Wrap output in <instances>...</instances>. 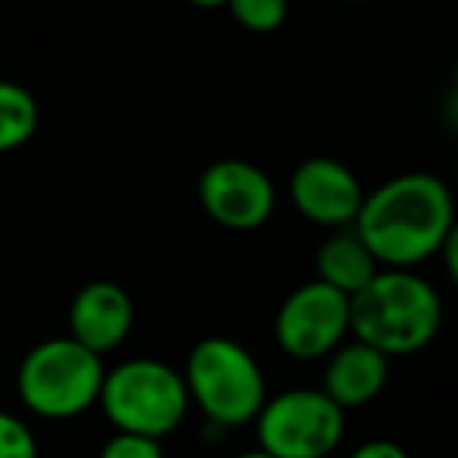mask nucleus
I'll return each mask as SVG.
<instances>
[{"instance_id": "1", "label": "nucleus", "mask_w": 458, "mask_h": 458, "mask_svg": "<svg viewBox=\"0 0 458 458\" xmlns=\"http://www.w3.org/2000/svg\"><path fill=\"white\" fill-rule=\"evenodd\" d=\"M352 229L380 267L414 270L455 236V198L433 173H399L364 191Z\"/></svg>"}, {"instance_id": "2", "label": "nucleus", "mask_w": 458, "mask_h": 458, "mask_svg": "<svg viewBox=\"0 0 458 458\" xmlns=\"http://www.w3.org/2000/svg\"><path fill=\"white\" fill-rule=\"evenodd\" d=\"M439 327V289L414 270L380 267L374 280L349 299V333L386 358L427 349L437 339Z\"/></svg>"}, {"instance_id": "3", "label": "nucleus", "mask_w": 458, "mask_h": 458, "mask_svg": "<svg viewBox=\"0 0 458 458\" xmlns=\"http://www.w3.org/2000/svg\"><path fill=\"white\" fill-rule=\"evenodd\" d=\"M182 383L189 405L216 427H245L267 402V380L258 358L229 336H208L191 345Z\"/></svg>"}, {"instance_id": "4", "label": "nucleus", "mask_w": 458, "mask_h": 458, "mask_svg": "<svg viewBox=\"0 0 458 458\" xmlns=\"http://www.w3.org/2000/svg\"><path fill=\"white\" fill-rule=\"evenodd\" d=\"M104 358L72 336H54L32 345L16 370L20 402L45 420H72L98 405Z\"/></svg>"}, {"instance_id": "5", "label": "nucleus", "mask_w": 458, "mask_h": 458, "mask_svg": "<svg viewBox=\"0 0 458 458\" xmlns=\"http://www.w3.org/2000/svg\"><path fill=\"white\" fill-rule=\"evenodd\" d=\"M98 405L116 433L164 439L189 414L182 374L157 358H129L104 370Z\"/></svg>"}, {"instance_id": "6", "label": "nucleus", "mask_w": 458, "mask_h": 458, "mask_svg": "<svg viewBox=\"0 0 458 458\" xmlns=\"http://www.w3.org/2000/svg\"><path fill=\"white\" fill-rule=\"evenodd\" d=\"M258 449L274 458H330L345 437V411L324 389H286L255 418Z\"/></svg>"}, {"instance_id": "7", "label": "nucleus", "mask_w": 458, "mask_h": 458, "mask_svg": "<svg viewBox=\"0 0 458 458\" xmlns=\"http://www.w3.org/2000/svg\"><path fill=\"white\" fill-rule=\"evenodd\" d=\"M349 336V295L320 280L301 283L283 299L274 339L295 361H318Z\"/></svg>"}, {"instance_id": "8", "label": "nucleus", "mask_w": 458, "mask_h": 458, "mask_svg": "<svg viewBox=\"0 0 458 458\" xmlns=\"http://www.w3.org/2000/svg\"><path fill=\"white\" fill-rule=\"evenodd\" d=\"M198 201L216 226L233 229V233H251L274 216L276 185L251 160L223 157L201 170Z\"/></svg>"}, {"instance_id": "9", "label": "nucleus", "mask_w": 458, "mask_h": 458, "mask_svg": "<svg viewBox=\"0 0 458 458\" xmlns=\"http://www.w3.org/2000/svg\"><path fill=\"white\" fill-rule=\"evenodd\" d=\"M289 201L308 223L333 233L355 223L364 201V185L343 160L308 157L289 179Z\"/></svg>"}, {"instance_id": "10", "label": "nucleus", "mask_w": 458, "mask_h": 458, "mask_svg": "<svg viewBox=\"0 0 458 458\" xmlns=\"http://www.w3.org/2000/svg\"><path fill=\"white\" fill-rule=\"evenodd\" d=\"M135 324L132 295L114 280H91L70 301V333L95 355H110L129 339Z\"/></svg>"}, {"instance_id": "11", "label": "nucleus", "mask_w": 458, "mask_h": 458, "mask_svg": "<svg viewBox=\"0 0 458 458\" xmlns=\"http://www.w3.org/2000/svg\"><path fill=\"white\" fill-rule=\"evenodd\" d=\"M389 383V358L383 352L370 349V345L343 343L327 355L324 368V393L336 402L343 411L349 408H361L374 402L377 395L386 389Z\"/></svg>"}, {"instance_id": "12", "label": "nucleus", "mask_w": 458, "mask_h": 458, "mask_svg": "<svg viewBox=\"0 0 458 458\" xmlns=\"http://www.w3.org/2000/svg\"><path fill=\"white\" fill-rule=\"evenodd\" d=\"M314 264H318V280L339 289L349 299L355 293H361L377 276V270H380V264L374 261L368 245L358 239V233L352 226L333 229L330 236L320 242Z\"/></svg>"}, {"instance_id": "13", "label": "nucleus", "mask_w": 458, "mask_h": 458, "mask_svg": "<svg viewBox=\"0 0 458 458\" xmlns=\"http://www.w3.org/2000/svg\"><path fill=\"white\" fill-rule=\"evenodd\" d=\"M41 110L38 101L20 82L0 79V154L29 145L38 132Z\"/></svg>"}, {"instance_id": "14", "label": "nucleus", "mask_w": 458, "mask_h": 458, "mask_svg": "<svg viewBox=\"0 0 458 458\" xmlns=\"http://www.w3.org/2000/svg\"><path fill=\"white\" fill-rule=\"evenodd\" d=\"M233 20L255 35H270L286 22L289 0H226Z\"/></svg>"}, {"instance_id": "15", "label": "nucleus", "mask_w": 458, "mask_h": 458, "mask_svg": "<svg viewBox=\"0 0 458 458\" xmlns=\"http://www.w3.org/2000/svg\"><path fill=\"white\" fill-rule=\"evenodd\" d=\"M0 458H38L32 427L10 411H0Z\"/></svg>"}, {"instance_id": "16", "label": "nucleus", "mask_w": 458, "mask_h": 458, "mask_svg": "<svg viewBox=\"0 0 458 458\" xmlns=\"http://www.w3.org/2000/svg\"><path fill=\"white\" fill-rule=\"evenodd\" d=\"M98 458H164V445H160V439H151V437L114 433V437L101 445V455Z\"/></svg>"}, {"instance_id": "17", "label": "nucleus", "mask_w": 458, "mask_h": 458, "mask_svg": "<svg viewBox=\"0 0 458 458\" xmlns=\"http://www.w3.org/2000/svg\"><path fill=\"white\" fill-rule=\"evenodd\" d=\"M349 458H408V452L393 439H368Z\"/></svg>"}, {"instance_id": "18", "label": "nucleus", "mask_w": 458, "mask_h": 458, "mask_svg": "<svg viewBox=\"0 0 458 458\" xmlns=\"http://www.w3.org/2000/svg\"><path fill=\"white\" fill-rule=\"evenodd\" d=\"M191 7H201V10H216V7H226V0H185Z\"/></svg>"}, {"instance_id": "19", "label": "nucleus", "mask_w": 458, "mask_h": 458, "mask_svg": "<svg viewBox=\"0 0 458 458\" xmlns=\"http://www.w3.org/2000/svg\"><path fill=\"white\" fill-rule=\"evenodd\" d=\"M236 458H274V455H267V452H261V449H251V452H239Z\"/></svg>"}]
</instances>
